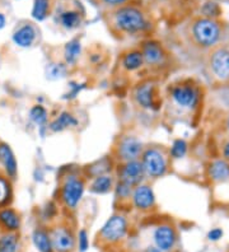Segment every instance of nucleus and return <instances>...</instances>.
Instances as JSON below:
<instances>
[{
  "instance_id": "nucleus-1",
  "label": "nucleus",
  "mask_w": 229,
  "mask_h": 252,
  "mask_svg": "<svg viewBox=\"0 0 229 252\" xmlns=\"http://www.w3.org/2000/svg\"><path fill=\"white\" fill-rule=\"evenodd\" d=\"M191 34L197 46L201 49H213L222 38L223 31L215 19L201 17L193 23Z\"/></svg>"
},
{
  "instance_id": "nucleus-2",
  "label": "nucleus",
  "mask_w": 229,
  "mask_h": 252,
  "mask_svg": "<svg viewBox=\"0 0 229 252\" xmlns=\"http://www.w3.org/2000/svg\"><path fill=\"white\" fill-rule=\"evenodd\" d=\"M140 162L145 175L152 179L163 177L168 171V157L162 148L149 147L144 149Z\"/></svg>"
},
{
  "instance_id": "nucleus-3",
  "label": "nucleus",
  "mask_w": 229,
  "mask_h": 252,
  "mask_svg": "<svg viewBox=\"0 0 229 252\" xmlns=\"http://www.w3.org/2000/svg\"><path fill=\"white\" fill-rule=\"evenodd\" d=\"M116 25L121 31L126 33H136V32L145 31L148 28V23L143 13L132 6H125L117 10Z\"/></svg>"
},
{
  "instance_id": "nucleus-4",
  "label": "nucleus",
  "mask_w": 229,
  "mask_h": 252,
  "mask_svg": "<svg viewBox=\"0 0 229 252\" xmlns=\"http://www.w3.org/2000/svg\"><path fill=\"white\" fill-rule=\"evenodd\" d=\"M210 73L220 83H229V47H213L209 55Z\"/></svg>"
},
{
  "instance_id": "nucleus-5",
  "label": "nucleus",
  "mask_w": 229,
  "mask_h": 252,
  "mask_svg": "<svg viewBox=\"0 0 229 252\" xmlns=\"http://www.w3.org/2000/svg\"><path fill=\"white\" fill-rule=\"evenodd\" d=\"M84 190H86L84 180L78 176H69L61 185L60 197L67 208L75 209L76 205L82 200Z\"/></svg>"
},
{
  "instance_id": "nucleus-6",
  "label": "nucleus",
  "mask_w": 229,
  "mask_h": 252,
  "mask_svg": "<svg viewBox=\"0 0 229 252\" xmlns=\"http://www.w3.org/2000/svg\"><path fill=\"white\" fill-rule=\"evenodd\" d=\"M171 98L182 110H194L200 102V91L191 84H177L172 87Z\"/></svg>"
},
{
  "instance_id": "nucleus-7",
  "label": "nucleus",
  "mask_w": 229,
  "mask_h": 252,
  "mask_svg": "<svg viewBox=\"0 0 229 252\" xmlns=\"http://www.w3.org/2000/svg\"><path fill=\"white\" fill-rule=\"evenodd\" d=\"M128 232V221L122 216H113L106 221L101 231V236L107 242H119Z\"/></svg>"
},
{
  "instance_id": "nucleus-8",
  "label": "nucleus",
  "mask_w": 229,
  "mask_h": 252,
  "mask_svg": "<svg viewBox=\"0 0 229 252\" xmlns=\"http://www.w3.org/2000/svg\"><path fill=\"white\" fill-rule=\"evenodd\" d=\"M143 143L135 136H124L117 145V157L122 162L136 160L141 157Z\"/></svg>"
},
{
  "instance_id": "nucleus-9",
  "label": "nucleus",
  "mask_w": 229,
  "mask_h": 252,
  "mask_svg": "<svg viewBox=\"0 0 229 252\" xmlns=\"http://www.w3.org/2000/svg\"><path fill=\"white\" fill-rule=\"evenodd\" d=\"M120 181L125 182L130 185L132 188L140 185L141 180L144 179L145 172H144V167L139 159L136 160H129L124 162L122 167L120 168Z\"/></svg>"
},
{
  "instance_id": "nucleus-10",
  "label": "nucleus",
  "mask_w": 229,
  "mask_h": 252,
  "mask_svg": "<svg viewBox=\"0 0 229 252\" xmlns=\"http://www.w3.org/2000/svg\"><path fill=\"white\" fill-rule=\"evenodd\" d=\"M52 250L56 252H70L75 246V238L67 228L58 227L50 234Z\"/></svg>"
},
{
  "instance_id": "nucleus-11",
  "label": "nucleus",
  "mask_w": 229,
  "mask_h": 252,
  "mask_svg": "<svg viewBox=\"0 0 229 252\" xmlns=\"http://www.w3.org/2000/svg\"><path fill=\"white\" fill-rule=\"evenodd\" d=\"M177 241V234L174 228L168 224L159 225L154 232V243L158 250L162 252L171 251L176 245Z\"/></svg>"
},
{
  "instance_id": "nucleus-12",
  "label": "nucleus",
  "mask_w": 229,
  "mask_h": 252,
  "mask_svg": "<svg viewBox=\"0 0 229 252\" xmlns=\"http://www.w3.org/2000/svg\"><path fill=\"white\" fill-rule=\"evenodd\" d=\"M131 199L134 205L140 210H150L156 205V195L148 185H137L132 190Z\"/></svg>"
},
{
  "instance_id": "nucleus-13",
  "label": "nucleus",
  "mask_w": 229,
  "mask_h": 252,
  "mask_svg": "<svg viewBox=\"0 0 229 252\" xmlns=\"http://www.w3.org/2000/svg\"><path fill=\"white\" fill-rule=\"evenodd\" d=\"M141 54H143L144 63L152 65V66L163 64L165 60L164 50L161 46V43L156 42V41H148L144 43Z\"/></svg>"
},
{
  "instance_id": "nucleus-14",
  "label": "nucleus",
  "mask_w": 229,
  "mask_h": 252,
  "mask_svg": "<svg viewBox=\"0 0 229 252\" xmlns=\"http://www.w3.org/2000/svg\"><path fill=\"white\" fill-rule=\"evenodd\" d=\"M135 101L139 106L147 110H152L156 106V88L154 84L147 82L137 87L134 93Z\"/></svg>"
},
{
  "instance_id": "nucleus-15",
  "label": "nucleus",
  "mask_w": 229,
  "mask_h": 252,
  "mask_svg": "<svg viewBox=\"0 0 229 252\" xmlns=\"http://www.w3.org/2000/svg\"><path fill=\"white\" fill-rule=\"evenodd\" d=\"M0 163L5 169L6 176L10 179H15L18 172V164H17V159H15L12 148L6 143H0Z\"/></svg>"
},
{
  "instance_id": "nucleus-16",
  "label": "nucleus",
  "mask_w": 229,
  "mask_h": 252,
  "mask_svg": "<svg viewBox=\"0 0 229 252\" xmlns=\"http://www.w3.org/2000/svg\"><path fill=\"white\" fill-rule=\"evenodd\" d=\"M209 177L214 182L229 181V163L224 159H215L208 168Z\"/></svg>"
},
{
  "instance_id": "nucleus-17",
  "label": "nucleus",
  "mask_w": 229,
  "mask_h": 252,
  "mask_svg": "<svg viewBox=\"0 0 229 252\" xmlns=\"http://www.w3.org/2000/svg\"><path fill=\"white\" fill-rule=\"evenodd\" d=\"M36 40V30L33 26L26 25L18 28L13 34V41L19 47H31Z\"/></svg>"
},
{
  "instance_id": "nucleus-18",
  "label": "nucleus",
  "mask_w": 229,
  "mask_h": 252,
  "mask_svg": "<svg viewBox=\"0 0 229 252\" xmlns=\"http://www.w3.org/2000/svg\"><path fill=\"white\" fill-rule=\"evenodd\" d=\"M113 188H115V184H113L112 176L107 173L93 177V181L91 184V191L95 194H107Z\"/></svg>"
},
{
  "instance_id": "nucleus-19",
  "label": "nucleus",
  "mask_w": 229,
  "mask_h": 252,
  "mask_svg": "<svg viewBox=\"0 0 229 252\" xmlns=\"http://www.w3.org/2000/svg\"><path fill=\"white\" fill-rule=\"evenodd\" d=\"M76 125H78V120L75 119V116H73L70 112H61L55 120L50 124L49 129L54 132H59L69 129V127H74Z\"/></svg>"
},
{
  "instance_id": "nucleus-20",
  "label": "nucleus",
  "mask_w": 229,
  "mask_h": 252,
  "mask_svg": "<svg viewBox=\"0 0 229 252\" xmlns=\"http://www.w3.org/2000/svg\"><path fill=\"white\" fill-rule=\"evenodd\" d=\"M122 66L129 71H135L140 69L144 64V59L141 51H130L122 58Z\"/></svg>"
},
{
  "instance_id": "nucleus-21",
  "label": "nucleus",
  "mask_w": 229,
  "mask_h": 252,
  "mask_svg": "<svg viewBox=\"0 0 229 252\" xmlns=\"http://www.w3.org/2000/svg\"><path fill=\"white\" fill-rule=\"evenodd\" d=\"M60 25L66 30H74L82 23V14L78 10H65L60 14Z\"/></svg>"
},
{
  "instance_id": "nucleus-22",
  "label": "nucleus",
  "mask_w": 229,
  "mask_h": 252,
  "mask_svg": "<svg viewBox=\"0 0 229 252\" xmlns=\"http://www.w3.org/2000/svg\"><path fill=\"white\" fill-rule=\"evenodd\" d=\"M32 240H33L34 246L37 250L41 252H52V245H51V238L50 234L43 229H36L32 234Z\"/></svg>"
},
{
  "instance_id": "nucleus-23",
  "label": "nucleus",
  "mask_w": 229,
  "mask_h": 252,
  "mask_svg": "<svg viewBox=\"0 0 229 252\" xmlns=\"http://www.w3.org/2000/svg\"><path fill=\"white\" fill-rule=\"evenodd\" d=\"M80 53H82V45H80V41L74 38V40L69 41L65 46L64 51V59L65 63L67 65H74L78 59H79Z\"/></svg>"
},
{
  "instance_id": "nucleus-24",
  "label": "nucleus",
  "mask_w": 229,
  "mask_h": 252,
  "mask_svg": "<svg viewBox=\"0 0 229 252\" xmlns=\"http://www.w3.org/2000/svg\"><path fill=\"white\" fill-rule=\"evenodd\" d=\"M0 223L9 231H17L21 225V219L13 209H3L0 212Z\"/></svg>"
},
{
  "instance_id": "nucleus-25",
  "label": "nucleus",
  "mask_w": 229,
  "mask_h": 252,
  "mask_svg": "<svg viewBox=\"0 0 229 252\" xmlns=\"http://www.w3.org/2000/svg\"><path fill=\"white\" fill-rule=\"evenodd\" d=\"M49 119V114L43 106L36 105L30 110V120L36 124L38 127H45Z\"/></svg>"
},
{
  "instance_id": "nucleus-26",
  "label": "nucleus",
  "mask_w": 229,
  "mask_h": 252,
  "mask_svg": "<svg viewBox=\"0 0 229 252\" xmlns=\"http://www.w3.org/2000/svg\"><path fill=\"white\" fill-rule=\"evenodd\" d=\"M50 12V0H34L32 17L37 21H43Z\"/></svg>"
},
{
  "instance_id": "nucleus-27",
  "label": "nucleus",
  "mask_w": 229,
  "mask_h": 252,
  "mask_svg": "<svg viewBox=\"0 0 229 252\" xmlns=\"http://www.w3.org/2000/svg\"><path fill=\"white\" fill-rule=\"evenodd\" d=\"M18 238L13 233L0 237V252H17Z\"/></svg>"
},
{
  "instance_id": "nucleus-28",
  "label": "nucleus",
  "mask_w": 229,
  "mask_h": 252,
  "mask_svg": "<svg viewBox=\"0 0 229 252\" xmlns=\"http://www.w3.org/2000/svg\"><path fill=\"white\" fill-rule=\"evenodd\" d=\"M187 148H189V145L183 139H177V140H174L171 149H169V156L174 159H180V158L186 156Z\"/></svg>"
},
{
  "instance_id": "nucleus-29",
  "label": "nucleus",
  "mask_w": 229,
  "mask_h": 252,
  "mask_svg": "<svg viewBox=\"0 0 229 252\" xmlns=\"http://www.w3.org/2000/svg\"><path fill=\"white\" fill-rule=\"evenodd\" d=\"M220 12H222V9H220L219 4L215 3V1H213V0H210V1H206V3H205L201 8V13L205 18L215 19L218 16H219Z\"/></svg>"
},
{
  "instance_id": "nucleus-30",
  "label": "nucleus",
  "mask_w": 229,
  "mask_h": 252,
  "mask_svg": "<svg viewBox=\"0 0 229 252\" xmlns=\"http://www.w3.org/2000/svg\"><path fill=\"white\" fill-rule=\"evenodd\" d=\"M66 74V66L64 64H50L47 66V77L50 79H59Z\"/></svg>"
},
{
  "instance_id": "nucleus-31",
  "label": "nucleus",
  "mask_w": 229,
  "mask_h": 252,
  "mask_svg": "<svg viewBox=\"0 0 229 252\" xmlns=\"http://www.w3.org/2000/svg\"><path fill=\"white\" fill-rule=\"evenodd\" d=\"M132 190L134 188L130 186V185L125 184V182L119 181L115 185V192H116V196L120 199H128V197H131Z\"/></svg>"
},
{
  "instance_id": "nucleus-32",
  "label": "nucleus",
  "mask_w": 229,
  "mask_h": 252,
  "mask_svg": "<svg viewBox=\"0 0 229 252\" xmlns=\"http://www.w3.org/2000/svg\"><path fill=\"white\" fill-rule=\"evenodd\" d=\"M10 196V185L8 180L0 177V206L6 204Z\"/></svg>"
},
{
  "instance_id": "nucleus-33",
  "label": "nucleus",
  "mask_w": 229,
  "mask_h": 252,
  "mask_svg": "<svg viewBox=\"0 0 229 252\" xmlns=\"http://www.w3.org/2000/svg\"><path fill=\"white\" fill-rule=\"evenodd\" d=\"M89 246V241H88V234L84 229L79 232V249L80 252H86L87 249Z\"/></svg>"
},
{
  "instance_id": "nucleus-34",
  "label": "nucleus",
  "mask_w": 229,
  "mask_h": 252,
  "mask_svg": "<svg viewBox=\"0 0 229 252\" xmlns=\"http://www.w3.org/2000/svg\"><path fill=\"white\" fill-rule=\"evenodd\" d=\"M222 237H223V231H222L220 228H214V229H211L208 234V238L210 241H218L220 240Z\"/></svg>"
},
{
  "instance_id": "nucleus-35",
  "label": "nucleus",
  "mask_w": 229,
  "mask_h": 252,
  "mask_svg": "<svg viewBox=\"0 0 229 252\" xmlns=\"http://www.w3.org/2000/svg\"><path fill=\"white\" fill-rule=\"evenodd\" d=\"M70 88H71V92L66 95V98H74V97L80 92V90H82L83 87H80V84L71 83Z\"/></svg>"
},
{
  "instance_id": "nucleus-36",
  "label": "nucleus",
  "mask_w": 229,
  "mask_h": 252,
  "mask_svg": "<svg viewBox=\"0 0 229 252\" xmlns=\"http://www.w3.org/2000/svg\"><path fill=\"white\" fill-rule=\"evenodd\" d=\"M222 156H223V159L229 163V139L222 147Z\"/></svg>"
},
{
  "instance_id": "nucleus-37",
  "label": "nucleus",
  "mask_w": 229,
  "mask_h": 252,
  "mask_svg": "<svg viewBox=\"0 0 229 252\" xmlns=\"http://www.w3.org/2000/svg\"><path fill=\"white\" fill-rule=\"evenodd\" d=\"M103 3L108 4V5H119V4L125 3L126 0H102Z\"/></svg>"
},
{
  "instance_id": "nucleus-38",
  "label": "nucleus",
  "mask_w": 229,
  "mask_h": 252,
  "mask_svg": "<svg viewBox=\"0 0 229 252\" xmlns=\"http://www.w3.org/2000/svg\"><path fill=\"white\" fill-rule=\"evenodd\" d=\"M4 26H5V17H4L3 14L0 13V30H1Z\"/></svg>"
},
{
  "instance_id": "nucleus-39",
  "label": "nucleus",
  "mask_w": 229,
  "mask_h": 252,
  "mask_svg": "<svg viewBox=\"0 0 229 252\" xmlns=\"http://www.w3.org/2000/svg\"><path fill=\"white\" fill-rule=\"evenodd\" d=\"M145 252H162V251L157 249V247H149V249H148Z\"/></svg>"
},
{
  "instance_id": "nucleus-40",
  "label": "nucleus",
  "mask_w": 229,
  "mask_h": 252,
  "mask_svg": "<svg viewBox=\"0 0 229 252\" xmlns=\"http://www.w3.org/2000/svg\"><path fill=\"white\" fill-rule=\"evenodd\" d=\"M226 129H227V131L229 132V115H228V117H227V120H226Z\"/></svg>"
}]
</instances>
